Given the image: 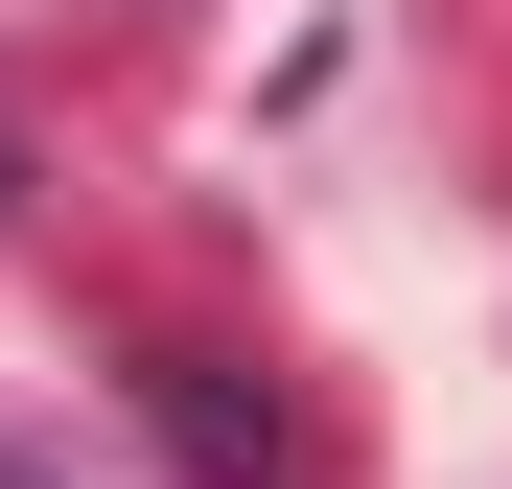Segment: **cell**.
<instances>
[{"label": "cell", "instance_id": "obj_1", "mask_svg": "<svg viewBox=\"0 0 512 489\" xmlns=\"http://www.w3.org/2000/svg\"><path fill=\"white\" fill-rule=\"evenodd\" d=\"M140 420H163V466H187V489H303V420H280L233 350H140Z\"/></svg>", "mask_w": 512, "mask_h": 489}, {"label": "cell", "instance_id": "obj_2", "mask_svg": "<svg viewBox=\"0 0 512 489\" xmlns=\"http://www.w3.org/2000/svg\"><path fill=\"white\" fill-rule=\"evenodd\" d=\"M0 187H24V140H0Z\"/></svg>", "mask_w": 512, "mask_h": 489}]
</instances>
